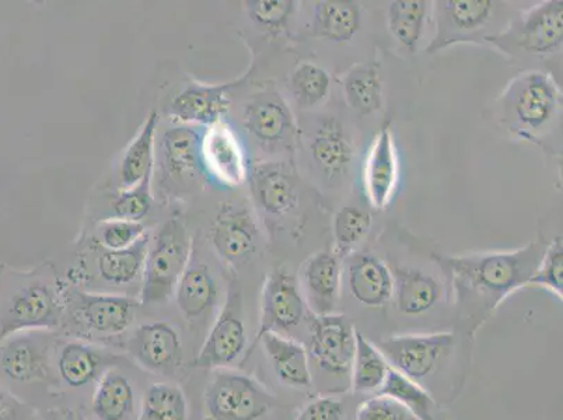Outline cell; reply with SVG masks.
Listing matches in <instances>:
<instances>
[{"instance_id": "6da1fadb", "label": "cell", "mask_w": 563, "mask_h": 420, "mask_svg": "<svg viewBox=\"0 0 563 420\" xmlns=\"http://www.w3.org/2000/svg\"><path fill=\"white\" fill-rule=\"evenodd\" d=\"M547 245V240L539 239L511 251L432 254L446 276L455 321L465 335H477L511 295L527 288Z\"/></svg>"}, {"instance_id": "7a4b0ae2", "label": "cell", "mask_w": 563, "mask_h": 420, "mask_svg": "<svg viewBox=\"0 0 563 420\" xmlns=\"http://www.w3.org/2000/svg\"><path fill=\"white\" fill-rule=\"evenodd\" d=\"M0 343L20 331L54 330L64 320V297L51 264L30 273L0 274Z\"/></svg>"}, {"instance_id": "3957f363", "label": "cell", "mask_w": 563, "mask_h": 420, "mask_svg": "<svg viewBox=\"0 0 563 420\" xmlns=\"http://www.w3.org/2000/svg\"><path fill=\"white\" fill-rule=\"evenodd\" d=\"M499 107L501 122L509 132L541 145L560 118L562 91L547 71H521L506 86Z\"/></svg>"}, {"instance_id": "277c9868", "label": "cell", "mask_w": 563, "mask_h": 420, "mask_svg": "<svg viewBox=\"0 0 563 420\" xmlns=\"http://www.w3.org/2000/svg\"><path fill=\"white\" fill-rule=\"evenodd\" d=\"M192 239L183 220L172 218L151 240L143 269L142 306L166 303L176 294L178 281L191 257Z\"/></svg>"}, {"instance_id": "5b68a950", "label": "cell", "mask_w": 563, "mask_h": 420, "mask_svg": "<svg viewBox=\"0 0 563 420\" xmlns=\"http://www.w3.org/2000/svg\"><path fill=\"white\" fill-rule=\"evenodd\" d=\"M485 44L511 56L558 53L563 44L562 0H545L525 10L498 33L489 34Z\"/></svg>"}, {"instance_id": "8992f818", "label": "cell", "mask_w": 563, "mask_h": 420, "mask_svg": "<svg viewBox=\"0 0 563 420\" xmlns=\"http://www.w3.org/2000/svg\"><path fill=\"white\" fill-rule=\"evenodd\" d=\"M201 128L176 125L163 132L157 145L161 186L174 197L201 191L208 176L202 162Z\"/></svg>"}, {"instance_id": "52a82bcc", "label": "cell", "mask_w": 563, "mask_h": 420, "mask_svg": "<svg viewBox=\"0 0 563 420\" xmlns=\"http://www.w3.org/2000/svg\"><path fill=\"white\" fill-rule=\"evenodd\" d=\"M205 404L212 420H257L276 399L253 377L219 368L205 389Z\"/></svg>"}, {"instance_id": "ba28073f", "label": "cell", "mask_w": 563, "mask_h": 420, "mask_svg": "<svg viewBox=\"0 0 563 420\" xmlns=\"http://www.w3.org/2000/svg\"><path fill=\"white\" fill-rule=\"evenodd\" d=\"M245 351L247 328L244 320L243 291L233 276L229 280L222 310L198 353L196 367L219 371L244 357Z\"/></svg>"}, {"instance_id": "9c48e42d", "label": "cell", "mask_w": 563, "mask_h": 420, "mask_svg": "<svg viewBox=\"0 0 563 420\" xmlns=\"http://www.w3.org/2000/svg\"><path fill=\"white\" fill-rule=\"evenodd\" d=\"M260 232L253 209L243 199L220 205L209 229L214 253L233 273L249 264L258 250Z\"/></svg>"}, {"instance_id": "30bf717a", "label": "cell", "mask_w": 563, "mask_h": 420, "mask_svg": "<svg viewBox=\"0 0 563 420\" xmlns=\"http://www.w3.org/2000/svg\"><path fill=\"white\" fill-rule=\"evenodd\" d=\"M247 135L266 152H294L298 128L288 102L275 89L251 96L242 110Z\"/></svg>"}, {"instance_id": "8fae6325", "label": "cell", "mask_w": 563, "mask_h": 420, "mask_svg": "<svg viewBox=\"0 0 563 420\" xmlns=\"http://www.w3.org/2000/svg\"><path fill=\"white\" fill-rule=\"evenodd\" d=\"M437 33L428 54L463 43H485L490 22L494 20L495 3L490 0H438L433 3Z\"/></svg>"}, {"instance_id": "7c38bea8", "label": "cell", "mask_w": 563, "mask_h": 420, "mask_svg": "<svg viewBox=\"0 0 563 420\" xmlns=\"http://www.w3.org/2000/svg\"><path fill=\"white\" fill-rule=\"evenodd\" d=\"M307 305L301 295L300 285L295 275L286 273L284 268L273 270L266 276L261 294L260 328L254 336L242 363L253 355L261 338L268 332L294 330L306 319Z\"/></svg>"}, {"instance_id": "4fadbf2b", "label": "cell", "mask_w": 563, "mask_h": 420, "mask_svg": "<svg viewBox=\"0 0 563 420\" xmlns=\"http://www.w3.org/2000/svg\"><path fill=\"white\" fill-rule=\"evenodd\" d=\"M454 345V332L443 331L433 334L394 335L382 341L378 351L386 357L388 365L404 376L419 382L437 371Z\"/></svg>"}, {"instance_id": "5bb4252c", "label": "cell", "mask_w": 563, "mask_h": 420, "mask_svg": "<svg viewBox=\"0 0 563 420\" xmlns=\"http://www.w3.org/2000/svg\"><path fill=\"white\" fill-rule=\"evenodd\" d=\"M251 199L264 219H280L299 201L298 174L288 162H260L247 176Z\"/></svg>"}, {"instance_id": "9a60e30c", "label": "cell", "mask_w": 563, "mask_h": 420, "mask_svg": "<svg viewBox=\"0 0 563 420\" xmlns=\"http://www.w3.org/2000/svg\"><path fill=\"white\" fill-rule=\"evenodd\" d=\"M356 350V330L345 314L314 316L310 319V352L322 372L345 376L351 372Z\"/></svg>"}, {"instance_id": "2e32d148", "label": "cell", "mask_w": 563, "mask_h": 420, "mask_svg": "<svg viewBox=\"0 0 563 420\" xmlns=\"http://www.w3.org/2000/svg\"><path fill=\"white\" fill-rule=\"evenodd\" d=\"M141 306L140 300L128 296L86 294L80 290L70 291L68 296L74 320L97 334H122L132 325Z\"/></svg>"}, {"instance_id": "e0dca14e", "label": "cell", "mask_w": 563, "mask_h": 420, "mask_svg": "<svg viewBox=\"0 0 563 420\" xmlns=\"http://www.w3.org/2000/svg\"><path fill=\"white\" fill-rule=\"evenodd\" d=\"M202 162L208 178L224 187L235 188L247 181V157L228 121H219L203 131Z\"/></svg>"}, {"instance_id": "ac0fdd59", "label": "cell", "mask_w": 563, "mask_h": 420, "mask_svg": "<svg viewBox=\"0 0 563 420\" xmlns=\"http://www.w3.org/2000/svg\"><path fill=\"white\" fill-rule=\"evenodd\" d=\"M251 71L238 80L219 85H188L170 102L168 115L183 125L209 128L222 121L230 106V93L249 79Z\"/></svg>"}, {"instance_id": "d6986e66", "label": "cell", "mask_w": 563, "mask_h": 420, "mask_svg": "<svg viewBox=\"0 0 563 420\" xmlns=\"http://www.w3.org/2000/svg\"><path fill=\"white\" fill-rule=\"evenodd\" d=\"M399 158L390 122L376 133L363 167V187L368 203L377 210L390 207L398 187Z\"/></svg>"}, {"instance_id": "ffe728a7", "label": "cell", "mask_w": 563, "mask_h": 420, "mask_svg": "<svg viewBox=\"0 0 563 420\" xmlns=\"http://www.w3.org/2000/svg\"><path fill=\"white\" fill-rule=\"evenodd\" d=\"M126 351L145 371L170 376L181 367L180 335L168 322H151L136 328L128 340Z\"/></svg>"}, {"instance_id": "44dd1931", "label": "cell", "mask_w": 563, "mask_h": 420, "mask_svg": "<svg viewBox=\"0 0 563 420\" xmlns=\"http://www.w3.org/2000/svg\"><path fill=\"white\" fill-rule=\"evenodd\" d=\"M301 295L314 316L335 312L340 303L342 268L334 253L320 251L301 266Z\"/></svg>"}, {"instance_id": "7402d4cb", "label": "cell", "mask_w": 563, "mask_h": 420, "mask_svg": "<svg viewBox=\"0 0 563 420\" xmlns=\"http://www.w3.org/2000/svg\"><path fill=\"white\" fill-rule=\"evenodd\" d=\"M174 295H176L178 310L187 321L203 319L217 306L219 297L217 279L202 258L197 239H192L191 257Z\"/></svg>"}, {"instance_id": "603a6c76", "label": "cell", "mask_w": 563, "mask_h": 420, "mask_svg": "<svg viewBox=\"0 0 563 420\" xmlns=\"http://www.w3.org/2000/svg\"><path fill=\"white\" fill-rule=\"evenodd\" d=\"M310 155L327 181L338 183L346 176L355 148L345 126L338 118H322L311 136Z\"/></svg>"}, {"instance_id": "cb8c5ba5", "label": "cell", "mask_w": 563, "mask_h": 420, "mask_svg": "<svg viewBox=\"0 0 563 420\" xmlns=\"http://www.w3.org/2000/svg\"><path fill=\"white\" fill-rule=\"evenodd\" d=\"M347 281L351 294L363 306L380 309L393 299L391 269L375 255H350Z\"/></svg>"}, {"instance_id": "d4e9b609", "label": "cell", "mask_w": 563, "mask_h": 420, "mask_svg": "<svg viewBox=\"0 0 563 420\" xmlns=\"http://www.w3.org/2000/svg\"><path fill=\"white\" fill-rule=\"evenodd\" d=\"M260 343L282 384L298 389L311 387L313 376H311L309 355L301 343L278 332H268L261 338Z\"/></svg>"}, {"instance_id": "484cf974", "label": "cell", "mask_w": 563, "mask_h": 420, "mask_svg": "<svg viewBox=\"0 0 563 420\" xmlns=\"http://www.w3.org/2000/svg\"><path fill=\"white\" fill-rule=\"evenodd\" d=\"M157 126L158 112L153 110L126 146L118 164V191L135 187L147 173L155 168Z\"/></svg>"}, {"instance_id": "4316f807", "label": "cell", "mask_w": 563, "mask_h": 420, "mask_svg": "<svg viewBox=\"0 0 563 420\" xmlns=\"http://www.w3.org/2000/svg\"><path fill=\"white\" fill-rule=\"evenodd\" d=\"M393 299L399 312L421 316L438 305L442 286L433 276L412 268H394Z\"/></svg>"}, {"instance_id": "83f0119b", "label": "cell", "mask_w": 563, "mask_h": 420, "mask_svg": "<svg viewBox=\"0 0 563 420\" xmlns=\"http://www.w3.org/2000/svg\"><path fill=\"white\" fill-rule=\"evenodd\" d=\"M0 343V367L14 382L44 380L48 376L47 347L30 336L8 338Z\"/></svg>"}, {"instance_id": "f1b7e54d", "label": "cell", "mask_w": 563, "mask_h": 420, "mask_svg": "<svg viewBox=\"0 0 563 420\" xmlns=\"http://www.w3.org/2000/svg\"><path fill=\"white\" fill-rule=\"evenodd\" d=\"M362 27L361 7L352 0H322L313 9L311 34L332 43H347Z\"/></svg>"}, {"instance_id": "f546056e", "label": "cell", "mask_w": 563, "mask_h": 420, "mask_svg": "<svg viewBox=\"0 0 563 420\" xmlns=\"http://www.w3.org/2000/svg\"><path fill=\"white\" fill-rule=\"evenodd\" d=\"M151 240V233H146L124 250L100 247L99 257H97V273L100 278L114 286L132 285L142 279Z\"/></svg>"}, {"instance_id": "4dcf8cb0", "label": "cell", "mask_w": 563, "mask_h": 420, "mask_svg": "<svg viewBox=\"0 0 563 420\" xmlns=\"http://www.w3.org/2000/svg\"><path fill=\"white\" fill-rule=\"evenodd\" d=\"M344 95L347 104L360 115L375 114L383 106L380 65L365 63L352 66L344 76Z\"/></svg>"}, {"instance_id": "1f68e13d", "label": "cell", "mask_w": 563, "mask_h": 420, "mask_svg": "<svg viewBox=\"0 0 563 420\" xmlns=\"http://www.w3.org/2000/svg\"><path fill=\"white\" fill-rule=\"evenodd\" d=\"M388 368L390 365L378 347L356 330V350L351 368L353 394L375 396L386 380Z\"/></svg>"}, {"instance_id": "d6a6232c", "label": "cell", "mask_w": 563, "mask_h": 420, "mask_svg": "<svg viewBox=\"0 0 563 420\" xmlns=\"http://www.w3.org/2000/svg\"><path fill=\"white\" fill-rule=\"evenodd\" d=\"M428 8L429 2L424 0H396L388 7V32L411 54L417 53L419 41H421Z\"/></svg>"}, {"instance_id": "836d02e7", "label": "cell", "mask_w": 563, "mask_h": 420, "mask_svg": "<svg viewBox=\"0 0 563 420\" xmlns=\"http://www.w3.org/2000/svg\"><path fill=\"white\" fill-rule=\"evenodd\" d=\"M133 389L125 376L110 371L97 386L91 409L99 420H125L133 412Z\"/></svg>"}, {"instance_id": "e575fe53", "label": "cell", "mask_w": 563, "mask_h": 420, "mask_svg": "<svg viewBox=\"0 0 563 420\" xmlns=\"http://www.w3.org/2000/svg\"><path fill=\"white\" fill-rule=\"evenodd\" d=\"M377 396L396 399L419 420H437L433 415L437 404H434L431 394L419 386L418 382L404 376L402 373L397 372L391 366L388 368L386 380L378 389Z\"/></svg>"}, {"instance_id": "d590c367", "label": "cell", "mask_w": 563, "mask_h": 420, "mask_svg": "<svg viewBox=\"0 0 563 420\" xmlns=\"http://www.w3.org/2000/svg\"><path fill=\"white\" fill-rule=\"evenodd\" d=\"M187 398L183 389L168 383H155L143 396L137 420H187Z\"/></svg>"}, {"instance_id": "8d00e7d4", "label": "cell", "mask_w": 563, "mask_h": 420, "mask_svg": "<svg viewBox=\"0 0 563 420\" xmlns=\"http://www.w3.org/2000/svg\"><path fill=\"white\" fill-rule=\"evenodd\" d=\"M373 219L368 210L357 207H344L334 218V254L338 258L350 257L352 251L371 232Z\"/></svg>"}, {"instance_id": "74e56055", "label": "cell", "mask_w": 563, "mask_h": 420, "mask_svg": "<svg viewBox=\"0 0 563 420\" xmlns=\"http://www.w3.org/2000/svg\"><path fill=\"white\" fill-rule=\"evenodd\" d=\"M101 365L99 353L85 343H68L60 352L58 368L60 377L70 387H84L93 382Z\"/></svg>"}, {"instance_id": "f35d334b", "label": "cell", "mask_w": 563, "mask_h": 420, "mask_svg": "<svg viewBox=\"0 0 563 420\" xmlns=\"http://www.w3.org/2000/svg\"><path fill=\"white\" fill-rule=\"evenodd\" d=\"M289 87L301 109H313L329 97L331 78L321 66L303 63L290 75Z\"/></svg>"}, {"instance_id": "ab89813d", "label": "cell", "mask_w": 563, "mask_h": 420, "mask_svg": "<svg viewBox=\"0 0 563 420\" xmlns=\"http://www.w3.org/2000/svg\"><path fill=\"white\" fill-rule=\"evenodd\" d=\"M153 174H155V168L147 173L135 187L118 191L111 203L112 214L115 219L142 222L147 217L153 205Z\"/></svg>"}, {"instance_id": "60d3db41", "label": "cell", "mask_w": 563, "mask_h": 420, "mask_svg": "<svg viewBox=\"0 0 563 420\" xmlns=\"http://www.w3.org/2000/svg\"><path fill=\"white\" fill-rule=\"evenodd\" d=\"M529 288H542L551 291L558 299L563 297V242L555 237L548 242L539 268L529 281Z\"/></svg>"}, {"instance_id": "b9f144b4", "label": "cell", "mask_w": 563, "mask_h": 420, "mask_svg": "<svg viewBox=\"0 0 563 420\" xmlns=\"http://www.w3.org/2000/svg\"><path fill=\"white\" fill-rule=\"evenodd\" d=\"M146 233L143 222L111 218L97 224L93 243L104 250H124Z\"/></svg>"}, {"instance_id": "7bdbcfd3", "label": "cell", "mask_w": 563, "mask_h": 420, "mask_svg": "<svg viewBox=\"0 0 563 420\" xmlns=\"http://www.w3.org/2000/svg\"><path fill=\"white\" fill-rule=\"evenodd\" d=\"M244 4L250 19L271 33H280L288 27L289 20L298 9L295 0H253Z\"/></svg>"}, {"instance_id": "ee69618b", "label": "cell", "mask_w": 563, "mask_h": 420, "mask_svg": "<svg viewBox=\"0 0 563 420\" xmlns=\"http://www.w3.org/2000/svg\"><path fill=\"white\" fill-rule=\"evenodd\" d=\"M355 420H419L404 405L390 397L372 396L356 409Z\"/></svg>"}, {"instance_id": "f6af8a7d", "label": "cell", "mask_w": 563, "mask_h": 420, "mask_svg": "<svg viewBox=\"0 0 563 420\" xmlns=\"http://www.w3.org/2000/svg\"><path fill=\"white\" fill-rule=\"evenodd\" d=\"M344 407L340 399L321 397L306 405L295 420H342Z\"/></svg>"}, {"instance_id": "bcb514c9", "label": "cell", "mask_w": 563, "mask_h": 420, "mask_svg": "<svg viewBox=\"0 0 563 420\" xmlns=\"http://www.w3.org/2000/svg\"><path fill=\"white\" fill-rule=\"evenodd\" d=\"M8 409L7 399H4L2 394H0V420L7 419L9 412Z\"/></svg>"}, {"instance_id": "7dc6e473", "label": "cell", "mask_w": 563, "mask_h": 420, "mask_svg": "<svg viewBox=\"0 0 563 420\" xmlns=\"http://www.w3.org/2000/svg\"><path fill=\"white\" fill-rule=\"evenodd\" d=\"M45 420H75L74 417H71V415L69 413H66V415H55V417H51L48 419H45Z\"/></svg>"}, {"instance_id": "c3c4849f", "label": "cell", "mask_w": 563, "mask_h": 420, "mask_svg": "<svg viewBox=\"0 0 563 420\" xmlns=\"http://www.w3.org/2000/svg\"><path fill=\"white\" fill-rule=\"evenodd\" d=\"M205 420H212V419H211V418H207V419H205Z\"/></svg>"}]
</instances>
